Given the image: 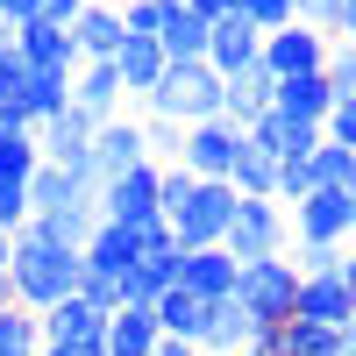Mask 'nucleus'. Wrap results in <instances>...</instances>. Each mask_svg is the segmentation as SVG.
Here are the masks:
<instances>
[{
	"mask_svg": "<svg viewBox=\"0 0 356 356\" xmlns=\"http://www.w3.org/2000/svg\"><path fill=\"white\" fill-rule=\"evenodd\" d=\"M328 36L321 29H307V22H292V29H278V36H264V72L271 79H307V72H328Z\"/></svg>",
	"mask_w": 356,
	"mask_h": 356,
	"instance_id": "nucleus-10",
	"label": "nucleus"
},
{
	"mask_svg": "<svg viewBox=\"0 0 356 356\" xmlns=\"http://www.w3.org/2000/svg\"><path fill=\"white\" fill-rule=\"evenodd\" d=\"M79 15H86V0H43V15H36V22H57V29H72Z\"/></svg>",
	"mask_w": 356,
	"mask_h": 356,
	"instance_id": "nucleus-43",
	"label": "nucleus"
},
{
	"mask_svg": "<svg viewBox=\"0 0 356 356\" xmlns=\"http://www.w3.org/2000/svg\"><path fill=\"white\" fill-rule=\"evenodd\" d=\"M328 86H335V100H356V43L328 50Z\"/></svg>",
	"mask_w": 356,
	"mask_h": 356,
	"instance_id": "nucleus-38",
	"label": "nucleus"
},
{
	"mask_svg": "<svg viewBox=\"0 0 356 356\" xmlns=\"http://www.w3.org/2000/svg\"><path fill=\"white\" fill-rule=\"evenodd\" d=\"M79 200H100L86 178H72V171H57V164H43L36 178H29V221H43V214H65V207H79Z\"/></svg>",
	"mask_w": 356,
	"mask_h": 356,
	"instance_id": "nucleus-26",
	"label": "nucleus"
},
{
	"mask_svg": "<svg viewBox=\"0 0 356 356\" xmlns=\"http://www.w3.org/2000/svg\"><path fill=\"white\" fill-rule=\"evenodd\" d=\"M321 143H342V150H356V100H335V114L321 122Z\"/></svg>",
	"mask_w": 356,
	"mask_h": 356,
	"instance_id": "nucleus-39",
	"label": "nucleus"
},
{
	"mask_svg": "<svg viewBox=\"0 0 356 356\" xmlns=\"http://www.w3.org/2000/svg\"><path fill=\"white\" fill-rule=\"evenodd\" d=\"M235 15H250L264 36H278V29H292V22H300V0H243Z\"/></svg>",
	"mask_w": 356,
	"mask_h": 356,
	"instance_id": "nucleus-36",
	"label": "nucleus"
},
{
	"mask_svg": "<svg viewBox=\"0 0 356 356\" xmlns=\"http://www.w3.org/2000/svg\"><path fill=\"white\" fill-rule=\"evenodd\" d=\"M235 278H243V264L228 250H178V285L193 292V300H235Z\"/></svg>",
	"mask_w": 356,
	"mask_h": 356,
	"instance_id": "nucleus-15",
	"label": "nucleus"
},
{
	"mask_svg": "<svg viewBox=\"0 0 356 356\" xmlns=\"http://www.w3.org/2000/svg\"><path fill=\"white\" fill-rule=\"evenodd\" d=\"M349 235H356V193H349Z\"/></svg>",
	"mask_w": 356,
	"mask_h": 356,
	"instance_id": "nucleus-50",
	"label": "nucleus"
},
{
	"mask_svg": "<svg viewBox=\"0 0 356 356\" xmlns=\"http://www.w3.org/2000/svg\"><path fill=\"white\" fill-rule=\"evenodd\" d=\"M278 114H285V122H307V129H321V122L335 114V86H328V72L278 79Z\"/></svg>",
	"mask_w": 356,
	"mask_h": 356,
	"instance_id": "nucleus-24",
	"label": "nucleus"
},
{
	"mask_svg": "<svg viewBox=\"0 0 356 356\" xmlns=\"http://www.w3.org/2000/svg\"><path fill=\"white\" fill-rule=\"evenodd\" d=\"M171 285H178V243H171V228H143V264L129 278V307H157Z\"/></svg>",
	"mask_w": 356,
	"mask_h": 356,
	"instance_id": "nucleus-12",
	"label": "nucleus"
},
{
	"mask_svg": "<svg viewBox=\"0 0 356 356\" xmlns=\"http://www.w3.org/2000/svg\"><path fill=\"white\" fill-rule=\"evenodd\" d=\"M271 107H278V79L264 72V57H257L250 72H235V79L221 86V122H235L243 136H250V122H257V114H271Z\"/></svg>",
	"mask_w": 356,
	"mask_h": 356,
	"instance_id": "nucleus-17",
	"label": "nucleus"
},
{
	"mask_svg": "<svg viewBox=\"0 0 356 356\" xmlns=\"http://www.w3.org/2000/svg\"><path fill=\"white\" fill-rule=\"evenodd\" d=\"M228 214H235V186H221V178H200L186 207H171L164 228L178 250H221L228 243Z\"/></svg>",
	"mask_w": 356,
	"mask_h": 356,
	"instance_id": "nucleus-5",
	"label": "nucleus"
},
{
	"mask_svg": "<svg viewBox=\"0 0 356 356\" xmlns=\"http://www.w3.org/2000/svg\"><path fill=\"white\" fill-rule=\"evenodd\" d=\"M314 186L356 193V150H342V143H321V150H314Z\"/></svg>",
	"mask_w": 356,
	"mask_h": 356,
	"instance_id": "nucleus-34",
	"label": "nucleus"
},
{
	"mask_svg": "<svg viewBox=\"0 0 356 356\" xmlns=\"http://www.w3.org/2000/svg\"><path fill=\"white\" fill-rule=\"evenodd\" d=\"M43 171V150H36V136H0V178L8 186H22L29 193V178Z\"/></svg>",
	"mask_w": 356,
	"mask_h": 356,
	"instance_id": "nucleus-33",
	"label": "nucleus"
},
{
	"mask_svg": "<svg viewBox=\"0 0 356 356\" xmlns=\"http://www.w3.org/2000/svg\"><path fill=\"white\" fill-rule=\"evenodd\" d=\"M8 257H15V235H8V228H0V271H8Z\"/></svg>",
	"mask_w": 356,
	"mask_h": 356,
	"instance_id": "nucleus-49",
	"label": "nucleus"
},
{
	"mask_svg": "<svg viewBox=\"0 0 356 356\" xmlns=\"http://www.w3.org/2000/svg\"><path fill=\"white\" fill-rule=\"evenodd\" d=\"M157 43H164L171 65H200V57H207V22H200L193 8H171L164 29H157Z\"/></svg>",
	"mask_w": 356,
	"mask_h": 356,
	"instance_id": "nucleus-28",
	"label": "nucleus"
},
{
	"mask_svg": "<svg viewBox=\"0 0 356 356\" xmlns=\"http://www.w3.org/2000/svg\"><path fill=\"white\" fill-rule=\"evenodd\" d=\"M292 321H314V328L342 335L349 321H356V292L342 285V271H321V278H300V314H292Z\"/></svg>",
	"mask_w": 356,
	"mask_h": 356,
	"instance_id": "nucleus-14",
	"label": "nucleus"
},
{
	"mask_svg": "<svg viewBox=\"0 0 356 356\" xmlns=\"http://www.w3.org/2000/svg\"><path fill=\"white\" fill-rule=\"evenodd\" d=\"M122 8H107V0H86V15L72 22V43H79V65H114V50H122Z\"/></svg>",
	"mask_w": 356,
	"mask_h": 356,
	"instance_id": "nucleus-21",
	"label": "nucleus"
},
{
	"mask_svg": "<svg viewBox=\"0 0 356 356\" xmlns=\"http://www.w3.org/2000/svg\"><path fill=\"white\" fill-rule=\"evenodd\" d=\"M43 15V0H0V29H29Z\"/></svg>",
	"mask_w": 356,
	"mask_h": 356,
	"instance_id": "nucleus-42",
	"label": "nucleus"
},
{
	"mask_svg": "<svg viewBox=\"0 0 356 356\" xmlns=\"http://www.w3.org/2000/svg\"><path fill=\"white\" fill-rule=\"evenodd\" d=\"M257 342V321L243 300H214L207 307V328H200V356H250Z\"/></svg>",
	"mask_w": 356,
	"mask_h": 356,
	"instance_id": "nucleus-20",
	"label": "nucleus"
},
{
	"mask_svg": "<svg viewBox=\"0 0 356 356\" xmlns=\"http://www.w3.org/2000/svg\"><path fill=\"white\" fill-rule=\"evenodd\" d=\"M122 100H129V86H122V72H114V65H79V72H72V107H79L93 129L114 122Z\"/></svg>",
	"mask_w": 356,
	"mask_h": 356,
	"instance_id": "nucleus-18",
	"label": "nucleus"
},
{
	"mask_svg": "<svg viewBox=\"0 0 356 356\" xmlns=\"http://www.w3.org/2000/svg\"><path fill=\"white\" fill-rule=\"evenodd\" d=\"M143 143H150V164H178V150H186V129H171V122H143Z\"/></svg>",
	"mask_w": 356,
	"mask_h": 356,
	"instance_id": "nucleus-37",
	"label": "nucleus"
},
{
	"mask_svg": "<svg viewBox=\"0 0 356 356\" xmlns=\"http://www.w3.org/2000/svg\"><path fill=\"white\" fill-rule=\"evenodd\" d=\"M250 150V136L235 129V122H200V129H186V150H178V164H186L193 178H235V157Z\"/></svg>",
	"mask_w": 356,
	"mask_h": 356,
	"instance_id": "nucleus-8",
	"label": "nucleus"
},
{
	"mask_svg": "<svg viewBox=\"0 0 356 356\" xmlns=\"http://www.w3.org/2000/svg\"><path fill=\"white\" fill-rule=\"evenodd\" d=\"M136 264H143V235H136V228L100 221V228H93V243H86V271H93V278H114V285L129 292Z\"/></svg>",
	"mask_w": 356,
	"mask_h": 356,
	"instance_id": "nucleus-16",
	"label": "nucleus"
},
{
	"mask_svg": "<svg viewBox=\"0 0 356 356\" xmlns=\"http://www.w3.org/2000/svg\"><path fill=\"white\" fill-rule=\"evenodd\" d=\"M235 300L250 307L257 328H285V321L300 314V264H292V257L243 264V278H235Z\"/></svg>",
	"mask_w": 356,
	"mask_h": 356,
	"instance_id": "nucleus-3",
	"label": "nucleus"
},
{
	"mask_svg": "<svg viewBox=\"0 0 356 356\" xmlns=\"http://www.w3.org/2000/svg\"><path fill=\"white\" fill-rule=\"evenodd\" d=\"M43 321V349H57V342H107V321L114 314H100L93 300H79V292H72V300H57L50 314H36Z\"/></svg>",
	"mask_w": 356,
	"mask_h": 356,
	"instance_id": "nucleus-19",
	"label": "nucleus"
},
{
	"mask_svg": "<svg viewBox=\"0 0 356 356\" xmlns=\"http://www.w3.org/2000/svg\"><path fill=\"white\" fill-rule=\"evenodd\" d=\"M65 107H72V79L65 72H29V114H36V129L57 122Z\"/></svg>",
	"mask_w": 356,
	"mask_h": 356,
	"instance_id": "nucleus-31",
	"label": "nucleus"
},
{
	"mask_svg": "<svg viewBox=\"0 0 356 356\" xmlns=\"http://www.w3.org/2000/svg\"><path fill=\"white\" fill-rule=\"evenodd\" d=\"M292 243V214H285V200H243L235 193V214H228V257L235 264H264V257H285Z\"/></svg>",
	"mask_w": 356,
	"mask_h": 356,
	"instance_id": "nucleus-4",
	"label": "nucleus"
},
{
	"mask_svg": "<svg viewBox=\"0 0 356 356\" xmlns=\"http://www.w3.org/2000/svg\"><path fill=\"white\" fill-rule=\"evenodd\" d=\"M342 285L356 292V235H349V250H342Z\"/></svg>",
	"mask_w": 356,
	"mask_h": 356,
	"instance_id": "nucleus-46",
	"label": "nucleus"
},
{
	"mask_svg": "<svg viewBox=\"0 0 356 356\" xmlns=\"http://www.w3.org/2000/svg\"><path fill=\"white\" fill-rule=\"evenodd\" d=\"M157 178H164V164H136V171H122L114 186H100V221H114V228H164V207H157Z\"/></svg>",
	"mask_w": 356,
	"mask_h": 356,
	"instance_id": "nucleus-6",
	"label": "nucleus"
},
{
	"mask_svg": "<svg viewBox=\"0 0 356 356\" xmlns=\"http://www.w3.org/2000/svg\"><path fill=\"white\" fill-rule=\"evenodd\" d=\"M29 107V57H22V43L15 36H0V107Z\"/></svg>",
	"mask_w": 356,
	"mask_h": 356,
	"instance_id": "nucleus-35",
	"label": "nucleus"
},
{
	"mask_svg": "<svg viewBox=\"0 0 356 356\" xmlns=\"http://www.w3.org/2000/svg\"><path fill=\"white\" fill-rule=\"evenodd\" d=\"M15 43H22V57H29V72H79V43H72V29H57V22H29V29H15Z\"/></svg>",
	"mask_w": 356,
	"mask_h": 356,
	"instance_id": "nucleus-23",
	"label": "nucleus"
},
{
	"mask_svg": "<svg viewBox=\"0 0 356 356\" xmlns=\"http://www.w3.org/2000/svg\"><path fill=\"white\" fill-rule=\"evenodd\" d=\"M250 143H257V150H271L278 164H307V157L321 150V129H307V122H285V114L271 107V114H257V122H250Z\"/></svg>",
	"mask_w": 356,
	"mask_h": 356,
	"instance_id": "nucleus-22",
	"label": "nucleus"
},
{
	"mask_svg": "<svg viewBox=\"0 0 356 356\" xmlns=\"http://www.w3.org/2000/svg\"><path fill=\"white\" fill-rule=\"evenodd\" d=\"M8 278H15V300L29 314H50L57 300H72V292L86 285V250H65V243H50V235L29 221L15 235V257H8Z\"/></svg>",
	"mask_w": 356,
	"mask_h": 356,
	"instance_id": "nucleus-1",
	"label": "nucleus"
},
{
	"mask_svg": "<svg viewBox=\"0 0 356 356\" xmlns=\"http://www.w3.org/2000/svg\"><path fill=\"white\" fill-rule=\"evenodd\" d=\"M221 86H228V79L207 65V57H200V65H171V72L157 79V93L143 100V107H150V122L200 129V122H221Z\"/></svg>",
	"mask_w": 356,
	"mask_h": 356,
	"instance_id": "nucleus-2",
	"label": "nucleus"
},
{
	"mask_svg": "<svg viewBox=\"0 0 356 356\" xmlns=\"http://www.w3.org/2000/svg\"><path fill=\"white\" fill-rule=\"evenodd\" d=\"M43 356H107L100 342H57V349H43Z\"/></svg>",
	"mask_w": 356,
	"mask_h": 356,
	"instance_id": "nucleus-45",
	"label": "nucleus"
},
{
	"mask_svg": "<svg viewBox=\"0 0 356 356\" xmlns=\"http://www.w3.org/2000/svg\"><path fill=\"white\" fill-rule=\"evenodd\" d=\"M292 243L300 250H342L349 243V193L314 186L300 207H292Z\"/></svg>",
	"mask_w": 356,
	"mask_h": 356,
	"instance_id": "nucleus-9",
	"label": "nucleus"
},
{
	"mask_svg": "<svg viewBox=\"0 0 356 356\" xmlns=\"http://www.w3.org/2000/svg\"><path fill=\"white\" fill-rule=\"evenodd\" d=\"M186 8H193L200 22H221V15H235V8H228V0H186Z\"/></svg>",
	"mask_w": 356,
	"mask_h": 356,
	"instance_id": "nucleus-44",
	"label": "nucleus"
},
{
	"mask_svg": "<svg viewBox=\"0 0 356 356\" xmlns=\"http://www.w3.org/2000/svg\"><path fill=\"white\" fill-rule=\"evenodd\" d=\"M93 122H86L79 107H65L57 122H43L36 129V150H43V164H57V171H72V178H86V186L100 193V171H93Z\"/></svg>",
	"mask_w": 356,
	"mask_h": 356,
	"instance_id": "nucleus-7",
	"label": "nucleus"
},
{
	"mask_svg": "<svg viewBox=\"0 0 356 356\" xmlns=\"http://www.w3.org/2000/svg\"><path fill=\"white\" fill-rule=\"evenodd\" d=\"M157 356H200V342H171V335H164V342H157Z\"/></svg>",
	"mask_w": 356,
	"mask_h": 356,
	"instance_id": "nucleus-47",
	"label": "nucleus"
},
{
	"mask_svg": "<svg viewBox=\"0 0 356 356\" xmlns=\"http://www.w3.org/2000/svg\"><path fill=\"white\" fill-rule=\"evenodd\" d=\"M150 314H157V328H164L171 342H200V328H207V300H193L186 285H171Z\"/></svg>",
	"mask_w": 356,
	"mask_h": 356,
	"instance_id": "nucleus-29",
	"label": "nucleus"
},
{
	"mask_svg": "<svg viewBox=\"0 0 356 356\" xmlns=\"http://www.w3.org/2000/svg\"><path fill=\"white\" fill-rule=\"evenodd\" d=\"M136 164H150L143 122H129V114L100 122V136H93V171H100V186H114V178H122V171H136Z\"/></svg>",
	"mask_w": 356,
	"mask_h": 356,
	"instance_id": "nucleus-13",
	"label": "nucleus"
},
{
	"mask_svg": "<svg viewBox=\"0 0 356 356\" xmlns=\"http://www.w3.org/2000/svg\"><path fill=\"white\" fill-rule=\"evenodd\" d=\"M300 22L321 29V36H335V22H342V0H300Z\"/></svg>",
	"mask_w": 356,
	"mask_h": 356,
	"instance_id": "nucleus-41",
	"label": "nucleus"
},
{
	"mask_svg": "<svg viewBox=\"0 0 356 356\" xmlns=\"http://www.w3.org/2000/svg\"><path fill=\"white\" fill-rule=\"evenodd\" d=\"M257 57H264V29H257L250 15H221V22H207V65H214L221 79L250 72Z\"/></svg>",
	"mask_w": 356,
	"mask_h": 356,
	"instance_id": "nucleus-11",
	"label": "nucleus"
},
{
	"mask_svg": "<svg viewBox=\"0 0 356 356\" xmlns=\"http://www.w3.org/2000/svg\"><path fill=\"white\" fill-rule=\"evenodd\" d=\"M0 228H8V235H22V228H29V193H22V186H8V178H0Z\"/></svg>",
	"mask_w": 356,
	"mask_h": 356,
	"instance_id": "nucleus-40",
	"label": "nucleus"
},
{
	"mask_svg": "<svg viewBox=\"0 0 356 356\" xmlns=\"http://www.w3.org/2000/svg\"><path fill=\"white\" fill-rule=\"evenodd\" d=\"M8 307H22V300H15V278L0 271V314H8Z\"/></svg>",
	"mask_w": 356,
	"mask_h": 356,
	"instance_id": "nucleus-48",
	"label": "nucleus"
},
{
	"mask_svg": "<svg viewBox=\"0 0 356 356\" xmlns=\"http://www.w3.org/2000/svg\"><path fill=\"white\" fill-rule=\"evenodd\" d=\"M114 72H122L129 93L150 100V93H157V79L171 72V57H164V43H157V36H122V50H114Z\"/></svg>",
	"mask_w": 356,
	"mask_h": 356,
	"instance_id": "nucleus-25",
	"label": "nucleus"
},
{
	"mask_svg": "<svg viewBox=\"0 0 356 356\" xmlns=\"http://www.w3.org/2000/svg\"><path fill=\"white\" fill-rule=\"evenodd\" d=\"M228 8H243V0H228Z\"/></svg>",
	"mask_w": 356,
	"mask_h": 356,
	"instance_id": "nucleus-51",
	"label": "nucleus"
},
{
	"mask_svg": "<svg viewBox=\"0 0 356 356\" xmlns=\"http://www.w3.org/2000/svg\"><path fill=\"white\" fill-rule=\"evenodd\" d=\"M278 171H285V164H278L271 150H257V143H250V150L235 157V178H228V186L243 193V200H278Z\"/></svg>",
	"mask_w": 356,
	"mask_h": 356,
	"instance_id": "nucleus-30",
	"label": "nucleus"
},
{
	"mask_svg": "<svg viewBox=\"0 0 356 356\" xmlns=\"http://www.w3.org/2000/svg\"><path fill=\"white\" fill-rule=\"evenodd\" d=\"M157 342H164V328H157V314L150 307H122L107 321V356H157Z\"/></svg>",
	"mask_w": 356,
	"mask_h": 356,
	"instance_id": "nucleus-27",
	"label": "nucleus"
},
{
	"mask_svg": "<svg viewBox=\"0 0 356 356\" xmlns=\"http://www.w3.org/2000/svg\"><path fill=\"white\" fill-rule=\"evenodd\" d=\"M0 36H15V29H0Z\"/></svg>",
	"mask_w": 356,
	"mask_h": 356,
	"instance_id": "nucleus-52",
	"label": "nucleus"
},
{
	"mask_svg": "<svg viewBox=\"0 0 356 356\" xmlns=\"http://www.w3.org/2000/svg\"><path fill=\"white\" fill-rule=\"evenodd\" d=\"M0 356H43V321L29 314V307L0 314Z\"/></svg>",
	"mask_w": 356,
	"mask_h": 356,
	"instance_id": "nucleus-32",
	"label": "nucleus"
}]
</instances>
